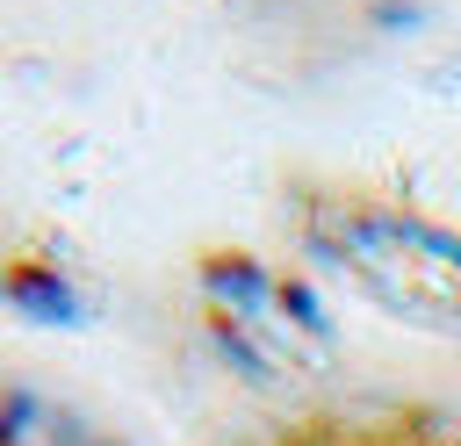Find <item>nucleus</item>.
<instances>
[{"mask_svg":"<svg viewBox=\"0 0 461 446\" xmlns=\"http://www.w3.org/2000/svg\"><path fill=\"white\" fill-rule=\"evenodd\" d=\"M0 446H22V432H14V410H0Z\"/></svg>","mask_w":461,"mask_h":446,"instance_id":"39448f33","label":"nucleus"},{"mask_svg":"<svg viewBox=\"0 0 461 446\" xmlns=\"http://www.w3.org/2000/svg\"><path fill=\"white\" fill-rule=\"evenodd\" d=\"M0 295H7L29 324H79V317H86L79 288H72L50 259H7V266H0Z\"/></svg>","mask_w":461,"mask_h":446,"instance_id":"7ed1b4c3","label":"nucleus"},{"mask_svg":"<svg viewBox=\"0 0 461 446\" xmlns=\"http://www.w3.org/2000/svg\"><path fill=\"white\" fill-rule=\"evenodd\" d=\"M295 230L331 273H346L389 317L461 338V230H447L439 216H418L360 187H317Z\"/></svg>","mask_w":461,"mask_h":446,"instance_id":"f257e3e1","label":"nucleus"},{"mask_svg":"<svg viewBox=\"0 0 461 446\" xmlns=\"http://www.w3.org/2000/svg\"><path fill=\"white\" fill-rule=\"evenodd\" d=\"M194 273H202L209 309H223V317H259V309L274 302V273H267L259 252H245V245H202V252H194Z\"/></svg>","mask_w":461,"mask_h":446,"instance_id":"f03ea898","label":"nucleus"},{"mask_svg":"<svg viewBox=\"0 0 461 446\" xmlns=\"http://www.w3.org/2000/svg\"><path fill=\"white\" fill-rule=\"evenodd\" d=\"M274 302L295 317V331H324V309H317V295L303 281H274Z\"/></svg>","mask_w":461,"mask_h":446,"instance_id":"20e7f679","label":"nucleus"}]
</instances>
